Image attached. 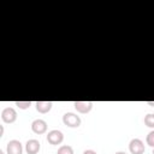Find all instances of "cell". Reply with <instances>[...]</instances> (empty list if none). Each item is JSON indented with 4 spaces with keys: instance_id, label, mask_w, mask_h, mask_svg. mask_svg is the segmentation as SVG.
I'll use <instances>...</instances> for the list:
<instances>
[{
    "instance_id": "cell-2",
    "label": "cell",
    "mask_w": 154,
    "mask_h": 154,
    "mask_svg": "<svg viewBox=\"0 0 154 154\" xmlns=\"http://www.w3.org/2000/svg\"><path fill=\"white\" fill-rule=\"evenodd\" d=\"M129 150L131 154H143L146 150L144 143L140 138H132L129 143Z\"/></svg>"
},
{
    "instance_id": "cell-12",
    "label": "cell",
    "mask_w": 154,
    "mask_h": 154,
    "mask_svg": "<svg viewBox=\"0 0 154 154\" xmlns=\"http://www.w3.org/2000/svg\"><path fill=\"white\" fill-rule=\"evenodd\" d=\"M14 105L17 107H19L20 109H26L31 106V101H16Z\"/></svg>"
},
{
    "instance_id": "cell-8",
    "label": "cell",
    "mask_w": 154,
    "mask_h": 154,
    "mask_svg": "<svg viewBox=\"0 0 154 154\" xmlns=\"http://www.w3.org/2000/svg\"><path fill=\"white\" fill-rule=\"evenodd\" d=\"M41 149V143L37 140H28L25 143V150L28 154H37Z\"/></svg>"
},
{
    "instance_id": "cell-17",
    "label": "cell",
    "mask_w": 154,
    "mask_h": 154,
    "mask_svg": "<svg viewBox=\"0 0 154 154\" xmlns=\"http://www.w3.org/2000/svg\"><path fill=\"white\" fill-rule=\"evenodd\" d=\"M114 154H126L125 152H117V153H114Z\"/></svg>"
},
{
    "instance_id": "cell-11",
    "label": "cell",
    "mask_w": 154,
    "mask_h": 154,
    "mask_svg": "<svg viewBox=\"0 0 154 154\" xmlns=\"http://www.w3.org/2000/svg\"><path fill=\"white\" fill-rule=\"evenodd\" d=\"M144 124L148 128L154 129V113H148L147 116H144Z\"/></svg>"
},
{
    "instance_id": "cell-5",
    "label": "cell",
    "mask_w": 154,
    "mask_h": 154,
    "mask_svg": "<svg viewBox=\"0 0 154 154\" xmlns=\"http://www.w3.org/2000/svg\"><path fill=\"white\" fill-rule=\"evenodd\" d=\"M6 152L7 154H22L23 153L22 143L18 140H11L6 146Z\"/></svg>"
},
{
    "instance_id": "cell-18",
    "label": "cell",
    "mask_w": 154,
    "mask_h": 154,
    "mask_svg": "<svg viewBox=\"0 0 154 154\" xmlns=\"http://www.w3.org/2000/svg\"><path fill=\"white\" fill-rule=\"evenodd\" d=\"M0 154H5V153H4V152H2V150H0Z\"/></svg>"
},
{
    "instance_id": "cell-1",
    "label": "cell",
    "mask_w": 154,
    "mask_h": 154,
    "mask_svg": "<svg viewBox=\"0 0 154 154\" xmlns=\"http://www.w3.org/2000/svg\"><path fill=\"white\" fill-rule=\"evenodd\" d=\"M63 123L69 128H78L81 125V118L76 113L67 112L63 116Z\"/></svg>"
},
{
    "instance_id": "cell-4",
    "label": "cell",
    "mask_w": 154,
    "mask_h": 154,
    "mask_svg": "<svg viewBox=\"0 0 154 154\" xmlns=\"http://www.w3.org/2000/svg\"><path fill=\"white\" fill-rule=\"evenodd\" d=\"M47 141L53 146H58L64 141V135L60 130H51L47 134Z\"/></svg>"
},
{
    "instance_id": "cell-10",
    "label": "cell",
    "mask_w": 154,
    "mask_h": 154,
    "mask_svg": "<svg viewBox=\"0 0 154 154\" xmlns=\"http://www.w3.org/2000/svg\"><path fill=\"white\" fill-rule=\"evenodd\" d=\"M57 154H73V149L69 144H63V146L59 147Z\"/></svg>"
},
{
    "instance_id": "cell-16",
    "label": "cell",
    "mask_w": 154,
    "mask_h": 154,
    "mask_svg": "<svg viewBox=\"0 0 154 154\" xmlns=\"http://www.w3.org/2000/svg\"><path fill=\"white\" fill-rule=\"evenodd\" d=\"M147 103H148L149 106H152V107H154V101H147Z\"/></svg>"
},
{
    "instance_id": "cell-14",
    "label": "cell",
    "mask_w": 154,
    "mask_h": 154,
    "mask_svg": "<svg viewBox=\"0 0 154 154\" xmlns=\"http://www.w3.org/2000/svg\"><path fill=\"white\" fill-rule=\"evenodd\" d=\"M83 154H96V152L93 150V149H87V150L83 152Z\"/></svg>"
},
{
    "instance_id": "cell-13",
    "label": "cell",
    "mask_w": 154,
    "mask_h": 154,
    "mask_svg": "<svg viewBox=\"0 0 154 154\" xmlns=\"http://www.w3.org/2000/svg\"><path fill=\"white\" fill-rule=\"evenodd\" d=\"M146 142H147L148 146H150L152 148H154V130H152V131L147 135V137H146Z\"/></svg>"
},
{
    "instance_id": "cell-19",
    "label": "cell",
    "mask_w": 154,
    "mask_h": 154,
    "mask_svg": "<svg viewBox=\"0 0 154 154\" xmlns=\"http://www.w3.org/2000/svg\"><path fill=\"white\" fill-rule=\"evenodd\" d=\"M153 154H154V148H153Z\"/></svg>"
},
{
    "instance_id": "cell-6",
    "label": "cell",
    "mask_w": 154,
    "mask_h": 154,
    "mask_svg": "<svg viewBox=\"0 0 154 154\" xmlns=\"http://www.w3.org/2000/svg\"><path fill=\"white\" fill-rule=\"evenodd\" d=\"M31 130L37 135H42L47 131V123L43 119H35L31 123Z\"/></svg>"
},
{
    "instance_id": "cell-3",
    "label": "cell",
    "mask_w": 154,
    "mask_h": 154,
    "mask_svg": "<svg viewBox=\"0 0 154 154\" xmlns=\"http://www.w3.org/2000/svg\"><path fill=\"white\" fill-rule=\"evenodd\" d=\"M1 119L2 122L7 123V124H11V123H14L16 119H17V112L13 107H6L2 109L1 112Z\"/></svg>"
},
{
    "instance_id": "cell-15",
    "label": "cell",
    "mask_w": 154,
    "mask_h": 154,
    "mask_svg": "<svg viewBox=\"0 0 154 154\" xmlns=\"http://www.w3.org/2000/svg\"><path fill=\"white\" fill-rule=\"evenodd\" d=\"M4 135V126L2 125H0V137Z\"/></svg>"
},
{
    "instance_id": "cell-7",
    "label": "cell",
    "mask_w": 154,
    "mask_h": 154,
    "mask_svg": "<svg viewBox=\"0 0 154 154\" xmlns=\"http://www.w3.org/2000/svg\"><path fill=\"white\" fill-rule=\"evenodd\" d=\"M73 106L77 109V112H79L82 114H85V113H89L91 111L93 102L91 101H75Z\"/></svg>"
},
{
    "instance_id": "cell-9",
    "label": "cell",
    "mask_w": 154,
    "mask_h": 154,
    "mask_svg": "<svg viewBox=\"0 0 154 154\" xmlns=\"http://www.w3.org/2000/svg\"><path fill=\"white\" fill-rule=\"evenodd\" d=\"M52 101H36L35 102V107H36V111L45 114V113H48L51 109H52Z\"/></svg>"
}]
</instances>
